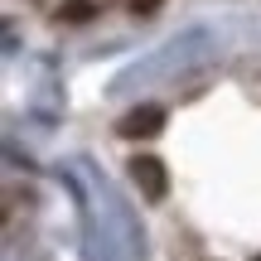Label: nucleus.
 I'll list each match as a JSON object with an SVG mask.
<instances>
[{"label":"nucleus","instance_id":"obj_5","mask_svg":"<svg viewBox=\"0 0 261 261\" xmlns=\"http://www.w3.org/2000/svg\"><path fill=\"white\" fill-rule=\"evenodd\" d=\"M256 261H261V256H256Z\"/></svg>","mask_w":261,"mask_h":261},{"label":"nucleus","instance_id":"obj_4","mask_svg":"<svg viewBox=\"0 0 261 261\" xmlns=\"http://www.w3.org/2000/svg\"><path fill=\"white\" fill-rule=\"evenodd\" d=\"M160 5H165V0H130V10H136V15H155Z\"/></svg>","mask_w":261,"mask_h":261},{"label":"nucleus","instance_id":"obj_1","mask_svg":"<svg viewBox=\"0 0 261 261\" xmlns=\"http://www.w3.org/2000/svg\"><path fill=\"white\" fill-rule=\"evenodd\" d=\"M116 130H121L126 140H150L165 130V107H136V112H126L121 121H116Z\"/></svg>","mask_w":261,"mask_h":261},{"label":"nucleus","instance_id":"obj_3","mask_svg":"<svg viewBox=\"0 0 261 261\" xmlns=\"http://www.w3.org/2000/svg\"><path fill=\"white\" fill-rule=\"evenodd\" d=\"M92 0H73V5H63V10H58V15H63V19H92Z\"/></svg>","mask_w":261,"mask_h":261},{"label":"nucleus","instance_id":"obj_2","mask_svg":"<svg viewBox=\"0 0 261 261\" xmlns=\"http://www.w3.org/2000/svg\"><path fill=\"white\" fill-rule=\"evenodd\" d=\"M130 174H136V184L145 189V198H150V203H160V198H165L169 174H165V165H160L155 155H136V160H130Z\"/></svg>","mask_w":261,"mask_h":261}]
</instances>
